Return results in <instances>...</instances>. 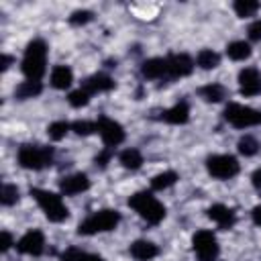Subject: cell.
<instances>
[{"instance_id":"1","label":"cell","mask_w":261,"mask_h":261,"mask_svg":"<svg viewBox=\"0 0 261 261\" xmlns=\"http://www.w3.org/2000/svg\"><path fill=\"white\" fill-rule=\"evenodd\" d=\"M20 69H22L27 80L41 82V77H43V73L47 69V43L43 39H33L27 45Z\"/></svg>"},{"instance_id":"2","label":"cell","mask_w":261,"mask_h":261,"mask_svg":"<svg viewBox=\"0 0 261 261\" xmlns=\"http://www.w3.org/2000/svg\"><path fill=\"white\" fill-rule=\"evenodd\" d=\"M128 206L149 224H159L165 218V206L151 192H137L128 198Z\"/></svg>"},{"instance_id":"3","label":"cell","mask_w":261,"mask_h":261,"mask_svg":"<svg viewBox=\"0 0 261 261\" xmlns=\"http://www.w3.org/2000/svg\"><path fill=\"white\" fill-rule=\"evenodd\" d=\"M120 222V212L118 210H112V208H104V210H98L94 214H90L84 222H80L77 226V232L80 234H98V232H108V230H114Z\"/></svg>"},{"instance_id":"4","label":"cell","mask_w":261,"mask_h":261,"mask_svg":"<svg viewBox=\"0 0 261 261\" xmlns=\"http://www.w3.org/2000/svg\"><path fill=\"white\" fill-rule=\"evenodd\" d=\"M31 196L37 200L39 208L43 210V214L51 220V222H61L67 218L69 210L67 206L61 202V196L53 194V192H47V190H39V188H33L31 190Z\"/></svg>"},{"instance_id":"5","label":"cell","mask_w":261,"mask_h":261,"mask_svg":"<svg viewBox=\"0 0 261 261\" xmlns=\"http://www.w3.org/2000/svg\"><path fill=\"white\" fill-rule=\"evenodd\" d=\"M16 157H18L20 167L39 171V169L53 163V149L51 147H41V145H22L18 149Z\"/></svg>"},{"instance_id":"6","label":"cell","mask_w":261,"mask_h":261,"mask_svg":"<svg viewBox=\"0 0 261 261\" xmlns=\"http://www.w3.org/2000/svg\"><path fill=\"white\" fill-rule=\"evenodd\" d=\"M224 118H226V122H230L237 128H249V126L261 124V110L232 102L224 108Z\"/></svg>"},{"instance_id":"7","label":"cell","mask_w":261,"mask_h":261,"mask_svg":"<svg viewBox=\"0 0 261 261\" xmlns=\"http://www.w3.org/2000/svg\"><path fill=\"white\" fill-rule=\"evenodd\" d=\"M192 247H194V253L198 257V261H216L218 257V241H216V234L212 230H198L194 237H192Z\"/></svg>"},{"instance_id":"8","label":"cell","mask_w":261,"mask_h":261,"mask_svg":"<svg viewBox=\"0 0 261 261\" xmlns=\"http://www.w3.org/2000/svg\"><path fill=\"white\" fill-rule=\"evenodd\" d=\"M206 169L216 179H230L239 173V161L232 155H210L206 159Z\"/></svg>"},{"instance_id":"9","label":"cell","mask_w":261,"mask_h":261,"mask_svg":"<svg viewBox=\"0 0 261 261\" xmlns=\"http://www.w3.org/2000/svg\"><path fill=\"white\" fill-rule=\"evenodd\" d=\"M96 128H98V133H100V137H102V141H104V145L108 149L118 147L124 141V128L116 120H112L108 116H100L96 120Z\"/></svg>"},{"instance_id":"10","label":"cell","mask_w":261,"mask_h":261,"mask_svg":"<svg viewBox=\"0 0 261 261\" xmlns=\"http://www.w3.org/2000/svg\"><path fill=\"white\" fill-rule=\"evenodd\" d=\"M16 249H18L20 253H24V255L37 257V255H41V253L45 251V234H43L41 230L33 228V230L24 232V234L16 241Z\"/></svg>"},{"instance_id":"11","label":"cell","mask_w":261,"mask_h":261,"mask_svg":"<svg viewBox=\"0 0 261 261\" xmlns=\"http://www.w3.org/2000/svg\"><path fill=\"white\" fill-rule=\"evenodd\" d=\"M239 90L243 96L261 94V73L255 67H243L239 71Z\"/></svg>"},{"instance_id":"12","label":"cell","mask_w":261,"mask_h":261,"mask_svg":"<svg viewBox=\"0 0 261 261\" xmlns=\"http://www.w3.org/2000/svg\"><path fill=\"white\" fill-rule=\"evenodd\" d=\"M165 59H167V75L169 77H184V75H190L194 69V61L186 53H171Z\"/></svg>"},{"instance_id":"13","label":"cell","mask_w":261,"mask_h":261,"mask_svg":"<svg viewBox=\"0 0 261 261\" xmlns=\"http://www.w3.org/2000/svg\"><path fill=\"white\" fill-rule=\"evenodd\" d=\"M90 188V179L86 173H71V175H65L61 181H59V190L61 194L65 196H75V194H82Z\"/></svg>"},{"instance_id":"14","label":"cell","mask_w":261,"mask_h":261,"mask_svg":"<svg viewBox=\"0 0 261 261\" xmlns=\"http://www.w3.org/2000/svg\"><path fill=\"white\" fill-rule=\"evenodd\" d=\"M82 88L92 96V94H102V92H110L114 88V80L106 73H94L90 77L84 80Z\"/></svg>"},{"instance_id":"15","label":"cell","mask_w":261,"mask_h":261,"mask_svg":"<svg viewBox=\"0 0 261 261\" xmlns=\"http://www.w3.org/2000/svg\"><path fill=\"white\" fill-rule=\"evenodd\" d=\"M141 73L147 80H161V77H169L167 75V59L165 57H153L147 59L141 65Z\"/></svg>"},{"instance_id":"16","label":"cell","mask_w":261,"mask_h":261,"mask_svg":"<svg viewBox=\"0 0 261 261\" xmlns=\"http://www.w3.org/2000/svg\"><path fill=\"white\" fill-rule=\"evenodd\" d=\"M206 214H208V218L214 220L220 228H230V226L234 224V212H232L228 206H224V204H212V206L206 210Z\"/></svg>"},{"instance_id":"17","label":"cell","mask_w":261,"mask_h":261,"mask_svg":"<svg viewBox=\"0 0 261 261\" xmlns=\"http://www.w3.org/2000/svg\"><path fill=\"white\" fill-rule=\"evenodd\" d=\"M163 120L169 122V124H186L190 120V106L186 100L173 104L171 108H167L163 112Z\"/></svg>"},{"instance_id":"18","label":"cell","mask_w":261,"mask_h":261,"mask_svg":"<svg viewBox=\"0 0 261 261\" xmlns=\"http://www.w3.org/2000/svg\"><path fill=\"white\" fill-rule=\"evenodd\" d=\"M130 255H133L135 259H139V261H149V259H153V257L159 255V249H157L155 243L141 239V241H135V243L130 245Z\"/></svg>"},{"instance_id":"19","label":"cell","mask_w":261,"mask_h":261,"mask_svg":"<svg viewBox=\"0 0 261 261\" xmlns=\"http://www.w3.org/2000/svg\"><path fill=\"white\" fill-rule=\"evenodd\" d=\"M73 82V71L67 65H55L51 69V86L55 90H65Z\"/></svg>"},{"instance_id":"20","label":"cell","mask_w":261,"mask_h":261,"mask_svg":"<svg viewBox=\"0 0 261 261\" xmlns=\"http://www.w3.org/2000/svg\"><path fill=\"white\" fill-rule=\"evenodd\" d=\"M118 161H120V165H122L124 169H130V171H135V169H139V167L143 165V155H141V151H139V149H133V147H128V149L120 151V155H118Z\"/></svg>"},{"instance_id":"21","label":"cell","mask_w":261,"mask_h":261,"mask_svg":"<svg viewBox=\"0 0 261 261\" xmlns=\"http://www.w3.org/2000/svg\"><path fill=\"white\" fill-rule=\"evenodd\" d=\"M61 261H104V259L96 253H88V251H82L77 247H69L61 253Z\"/></svg>"},{"instance_id":"22","label":"cell","mask_w":261,"mask_h":261,"mask_svg":"<svg viewBox=\"0 0 261 261\" xmlns=\"http://www.w3.org/2000/svg\"><path fill=\"white\" fill-rule=\"evenodd\" d=\"M226 55L232 59V61H243L247 57H251V45L247 41H232L228 43L226 47Z\"/></svg>"},{"instance_id":"23","label":"cell","mask_w":261,"mask_h":261,"mask_svg":"<svg viewBox=\"0 0 261 261\" xmlns=\"http://www.w3.org/2000/svg\"><path fill=\"white\" fill-rule=\"evenodd\" d=\"M196 63H198L200 69L208 71V69L218 67V63H220V55H218L216 51H212V49H202V51L196 55Z\"/></svg>"},{"instance_id":"24","label":"cell","mask_w":261,"mask_h":261,"mask_svg":"<svg viewBox=\"0 0 261 261\" xmlns=\"http://www.w3.org/2000/svg\"><path fill=\"white\" fill-rule=\"evenodd\" d=\"M43 92V86H41V82H33V80H27V82H22L18 88H16V98H20V100H27V98H35V96H39Z\"/></svg>"},{"instance_id":"25","label":"cell","mask_w":261,"mask_h":261,"mask_svg":"<svg viewBox=\"0 0 261 261\" xmlns=\"http://www.w3.org/2000/svg\"><path fill=\"white\" fill-rule=\"evenodd\" d=\"M175 181H177V173H175V171H163V173H157V175L151 179V188H153V190H167V188H171Z\"/></svg>"},{"instance_id":"26","label":"cell","mask_w":261,"mask_h":261,"mask_svg":"<svg viewBox=\"0 0 261 261\" xmlns=\"http://www.w3.org/2000/svg\"><path fill=\"white\" fill-rule=\"evenodd\" d=\"M224 94H226V90H224L220 84H208V86H204V88L200 90V96H202L206 102H220V100L224 98Z\"/></svg>"},{"instance_id":"27","label":"cell","mask_w":261,"mask_h":261,"mask_svg":"<svg viewBox=\"0 0 261 261\" xmlns=\"http://www.w3.org/2000/svg\"><path fill=\"white\" fill-rule=\"evenodd\" d=\"M237 147H239V153L245 155V157H251V155H255V153L259 151V143H257V139L251 137V135H243V137L239 139Z\"/></svg>"},{"instance_id":"28","label":"cell","mask_w":261,"mask_h":261,"mask_svg":"<svg viewBox=\"0 0 261 261\" xmlns=\"http://www.w3.org/2000/svg\"><path fill=\"white\" fill-rule=\"evenodd\" d=\"M232 8H234L237 16L245 18V16H253L259 10V2H255V0H237L232 4Z\"/></svg>"},{"instance_id":"29","label":"cell","mask_w":261,"mask_h":261,"mask_svg":"<svg viewBox=\"0 0 261 261\" xmlns=\"http://www.w3.org/2000/svg\"><path fill=\"white\" fill-rule=\"evenodd\" d=\"M71 128V124L67 122V120H55V122H51L49 124V128H47V135H49V139L51 141H61L65 135H67V130Z\"/></svg>"},{"instance_id":"30","label":"cell","mask_w":261,"mask_h":261,"mask_svg":"<svg viewBox=\"0 0 261 261\" xmlns=\"http://www.w3.org/2000/svg\"><path fill=\"white\" fill-rule=\"evenodd\" d=\"M0 200L4 206H12L18 202V188L12 186V184H4L2 186V192H0Z\"/></svg>"},{"instance_id":"31","label":"cell","mask_w":261,"mask_h":261,"mask_svg":"<svg viewBox=\"0 0 261 261\" xmlns=\"http://www.w3.org/2000/svg\"><path fill=\"white\" fill-rule=\"evenodd\" d=\"M67 102H69L73 108H82V106H86V104L90 102V94H88L84 88H77V90L69 92V96H67Z\"/></svg>"},{"instance_id":"32","label":"cell","mask_w":261,"mask_h":261,"mask_svg":"<svg viewBox=\"0 0 261 261\" xmlns=\"http://www.w3.org/2000/svg\"><path fill=\"white\" fill-rule=\"evenodd\" d=\"M71 130H73L75 135H80V137H90V135L96 133L98 128H96V122H90V120H75V122L71 124Z\"/></svg>"},{"instance_id":"33","label":"cell","mask_w":261,"mask_h":261,"mask_svg":"<svg viewBox=\"0 0 261 261\" xmlns=\"http://www.w3.org/2000/svg\"><path fill=\"white\" fill-rule=\"evenodd\" d=\"M92 12L90 10H75V12H71V16H69V22L71 24H86V22H90L92 20Z\"/></svg>"},{"instance_id":"34","label":"cell","mask_w":261,"mask_h":261,"mask_svg":"<svg viewBox=\"0 0 261 261\" xmlns=\"http://www.w3.org/2000/svg\"><path fill=\"white\" fill-rule=\"evenodd\" d=\"M12 245H16V243H14V239H12V234H10L8 230H2V232H0V251H2V253H6Z\"/></svg>"},{"instance_id":"35","label":"cell","mask_w":261,"mask_h":261,"mask_svg":"<svg viewBox=\"0 0 261 261\" xmlns=\"http://www.w3.org/2000/svg\"><path fill=\"white\" fill-rule=\"evenodd\" d=\"M249 37H251L253 41H261V18L255 20V22L249 27Z\"/></svg>"},{"instance_id":"36","label":"cell","mask_w":261,"mask_h":261,"mask_svg":"<svg viewBox=\"0 0 261 261\" xmlns=\"http://www.w3.org/2000/svg\"><path fill=\"white\" fill-rule=\"evenodd\" d=\"M108 159H110V149L106 147V151H104V153H100V155L96 157V163H100V165L104 167V165L108 163Z\"/></svg>"},{"instance_id":"37","label":"cell","mask_w":261,"mask_h":261,"mask_svg":"<svg viewBox=\"0 0 261 261\" xmlns=\"http://www.w3.org/2000/svg\"><path fill=\"white\" fill-rule=\"evenodd\" d=\"M251 181H253V186H255L257 190H261V169H255V171H253Z\"/></svg>"},{"instance_id":"38","label":"cell","mask_w":261,"mask_h":261,"mask_svg":"<svg viewBox=\"0 0 261 261\" xmlns=\"http://www.w3.org/2000/svg\"><path fill=\"white\" fill-rule=\"evenodd\" d=\"M251 216H253V222H255V224H259V226H261V204H259V206H255V208H253V212H251Z\"/></svg>"},{"instance_id":"39","label":"cell","mask_w":261,"mask_h":261,"mask_svg":"<svg viewBox=\"0 0 261 261\" xmlns=\"http://www.w3.org/2000/svg\"><path fill=\"white\" fill-rule=\"evenodd\" d=\"M10 63H12V57L10 55H2V71H6L10 67Z\"/></svg>"}]
</instances>
